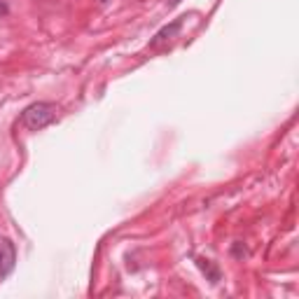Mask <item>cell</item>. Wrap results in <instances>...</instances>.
Here are the masks:
<instances>
[{"instance_id":"1","label":"cell","mask_w":299,"mask_h":299,"mask_svg":"<svg viewBox=\"0 0 299 299\" xmlns=\"http://www.w3.org/2000/svg\"><path fill=\"white\" fill-rule=\"evenodd\" d=\"M56 112H59V108L49 103V101H37L33 106H28L21 114V124L31 129V131H40L44 126H49V124L56 119Z\"/></svg>"},{"instance_id":"2","label":"cell","mask_w":299,"mask_h":299,"mask_svg":"<svg viewBox=\"0 0 299 299\" xmlns=\"http://www.w3.org/2000/svg\"><path fill=\"white\" fill-rule=\"evenodd\" d=\"M14 264H17L14 243L7 236H0V278H7L14 271Z\"/></svg>"},{"instance_id":"3","label":"cell","mask_w":299,"mask_h":299,"mask_svg":"<svg viewBox=\"0 0 299 299\" xmlns=\"http://www.w3.org/2000/svg\"><path fill=\"white\" fill-rule=\"evenodd\" d=\"M180 26H183V19H176L171 26H164L161 31H159L157 36H154V40H152V44H157V42H161V40H168V37H173L180 31Z\"/></svg>"},{"instance_id":"4","label":"cell","mask_w":299,"mask_h":299,"mask_svg":"<svg viewBox=\"0 0 299 299\" xmlns=\"http://www.w3.org/2000/svg\"><path fill=\"white\" fill-rule=\"evenodd\" d=\"M199 266L203 269V273H208V276H211V283H218V278H220V273H218V269H213L208 260H199Z\"/></svg>"},{"instance_id":"5","label":"cell","mask_w":299,"mask_h":299,"mask_svg":"<svg viewBox=\"0 0 299 299\" xmlns=\"http://www.w3.org/2000/svg\"><path fill=\"white\" fill-rule=\"evenodd\" d=\"M168 5H178V2H180V0H166Z\"/></svg>"}]
</instances>
